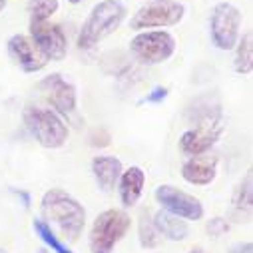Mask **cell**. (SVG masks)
I'll return each instance as SVG.
<instances>
[{
    "mask_svg": "<svg viewBox=\"0 0 253 253\" xmlns=\"http://www.w3.org/2000/svg\"><path fill=\"white\" fill-rule=\"evenodd\" d=\"M223 132V124L219 122H204V124H194V128H189L181 134L179 138V150L185 156H202L208 150L213 148V144L219 140Z\"/></svg>",
    "mask_w": 253,
    "mask_h": 253,
    "instance_id": "cell-10",
    "label": "cell"
},
{
    "mask_svg": "<svg viewBox=\"0 0 253 253\" xmlns=\"http://www.w3.org/2000/svg\"><path fill=\"white\" fill-rule=\"evenodd\" d=\"M132 56L142 64H162L175 52V38L166 30L140 32L130 42Z\"/></svg>",
    "mask_w": 253,
    "mask_h": 253,
    "instance_id": "cell-7",
    "label": "cell"
},
{
    "mask_svg": "<svg viewBox=\"0 0 253 253\" xmlns=\"http://www.w3.org/2000/svg\"><path fill=\"white\" fill-rule=\"evenodd\" d=\"M166 96H168V88H164V86H158V88H154L148 96H146V102H150V104H156V102H162V100H166Z\"/></svg>",
    "mask_w": 253,
    "mask_h": 253,
    "instance_id": "cell-24",
    "label": "cell"
},
{
    "mask_svg": "<svg viewBox=\"0 0 253 253\" xmlns=\"http://www.w3.org/2000/svg\"><path fill=\"white\" fill-rule=\"evenodd\" d=\"M124 18H126V6L120 0H102V2L94 4L78 34L80 50H90L98 42L108 38L114 30L120 28Z\"/></svg>",
    "mask_w": 253,
    "mask_h": 253,
    "instance_id": "cell-2",
    "label": "cell"
},
{
    "mask_svg": "<svg viewBox=\"0 0 253 253\" xmlns=\"http://www.w3.org/2000/svg\"><path fill=\"white\" fill-rule=\"evenodd\" d=\"M40 206L48 221H54L68 239H78L86 225V210L76 198L66 194L64 189L54 187L42 196Z\"/></svg>",
    "mask_w": 253,
    "mask_h": 253,
    "instance_id": "cell-1",
    "label": "cell"
},
{
    "mask_svg": "<svg viewBox=\"0 0 253 253\" xmlns=\"http://www.w3.org/2000/svg\"><path fill=\"white\" fill-rule=\"evenodd\" d=\"M217 158L215 156H192L181 166V177L192 185H210L217 175Z\"/></svg>",
    "mask_w": 253,
    "mask_h": 253,
    "instance_id": "cell-13",
    "label": "cell"
},
{
    "mask_svg": "<svg viewBox=\"0 0 253 253\" xmlns=\"http://www.w3.org/2000/svg\"><path fill=\"white\" fill-rule=\"evenodd\" d=\"M60 8L58 0H30L28 2V14L30 22H48Z\"/></svg>",
    "mask_w": 253,
    "mask_h": 253,
    "instance_id": "cell-20",
    "label": "cell"
},
{
    "mask_svg": "<svg viewBox=\"0 0 253 253\" xmlns=\"http://www.w3.org/2000/svg\"><path fill=\"white\" fill-rule=\"evenodd\" d=\"M241 10L231 2H217L210 12V36L215 48L231 50L239 40Z\"/></svg>",
    "mask_w": 253,
    "mask_h": 253,
    "instance_id": "cell-6",
    "label": "cell"
},
{
    "mask_svg": "<svg viewBox=\"0 0 253 253\" xmlns=\"http://www.w3.org/2000/svg\"><path fill=\"white\" fill-rule=\"evenodd\" d=\"M122 171H124L122 162L116 156H96L92 160V173H94V179H96V183H98V187L102 189V192H110V189H114Z\"/></svg>",
    "mask_w": 253,
    "mask_h": 253,
    "instance_id": "cell-15",
    "label": "cell"
},
{
    "mask_svg": "<svg viewBox=\"0 0 253 253\" xmlns=\"http://www.w3.org/2000/svg\"><path fill=\"white\" fill-rule=\"evenodd\" d=\"M8 54L16 64L26 72V74H34L46 68L48 60L38 52V48L32 44V40L24 34H14L8 38Z\"/></svg>",
    "mask_w": 253,
    "mask_h": 253,
    "instance_id": "cell-12",
    "label": "cell"
},
{
    "mask_svg": "<svg viewBox=\"0 0 253 253\" xmlns=\"http://www.w3.org/2000/svg\"><path fill=\"white\" fill-rule=\"evenodd\" d=\"M42 92L46 94L48 102L54 106L56 114L60 116H72L76 112V88L68 82L62 74H50L40 82Z\"/></svg>",
    "mask_w": 253,
    "mask_h": 253,
    "instance_id": "cell-11",
    "label": "cell"
},
{
    "mask_svg": "<svg viewBox=\"0 0 253 253\" xmlns=\"http://www.w3.org/2000/svg\"><path fill=\"white\" fill-rule=\"evenodd\" d=\"M30 40L46 60L60 62L68 54L66 34L58 24L50 22H30Z\"/></svg>",
    "mask_w": 253,
    "mask_h": 253,
    "instance_id": "cell-9",
    "label": "cell"
},
{
    "mask_svg": "<svg viewBox=\"0 0 253 253\" xmlns=\"http://www.w3.org/2000/svg\"><path fill=\"white\" fill-rule=\"evenodd\" d=\"M154 198L156 202L162 206L164 211L179 217V219H187V221H198L204 217V206L202 202L183 192V189H177L175 185H158L156 192H154Z\"/></svg>",
    "mask_w": 253,
    "mask_h": 253,
    "instance_id": "cell-8",
    "label": "cell"
},
{
    "mask_svg": "<svg viewBox=\"0 0 253 253\" xmlns=\"http://www.w3.org/2000/svg\"><path fill=\"white\" fill-rule=\"evenodd\" d=\"M187 253H204V249L202 247H194V249H189Z\"/></svg>",
    "mask_w": 253,
    "mask_h": 253,
    "instance_id": "cell-26",
    "label": "cell"
},
{
    "mask_svg": "<svg viewBox=\"0 0 253 253\" xmlns=\"http://www.w3.org/2000/svg\"><path fill=\"white\" fill-rule=\"evenodd\" d=\"M132 225L130 215L122 210L102 211L90 229V251L92 253H112L114 247L124 239Z\"/></svg>",
    "mask_w": 253,
    "mask_h": 253,
    "instance_id": "cell-4",
    "label": "cell"
},
{
    "mask_svg": "<svg viewBox=\"0 0 253 253\" xmlns=\"http://www.w3.org/2000/svg\"><path fill=\"white\" fill-rule=\"evenodd\" d=\"M24 122L28 126L30 134L36 138V142L42 148L58 150L68 140V126L54 110L28 106L24 110Z\"/></svg>",
    "mask_w": 253,
    "mask_h": 253,
    "instance_id": "cell-3",
    "label": "cell"
},
{
    "mask_svg": "<svg viewBox=\"0 0 253 253\" xmlns=\"http://www.w3.org/2000/svg\"><path fill=\"white\" fill-rule=\"evenodd\" d=\"M90 142H92V146H96V148H104V146L110 144V134H108L106 130H96V132L92 134Z\"/></svg>",
    "mask_w": 253,
    "mask_h": 253,
    "instance_id": "cell-23",
    "label": "cell"
},
{
    "mask_svg": "<svg viewBox=\"0 0 253 253\" xmlns=\"http://www.w3.org/2000/svg\"><path fill=\"white\" fill-rule=\"evenodd\" d=\"M138 237H140V245L144 249H156L162 243V235L154 225V217H150V213H142L140 223H138Z\"/></svg>",
    "mask_w": 253,
    "mask_h": 253,
    "instance_id": "cell-19",
    "label": "cell"
},
{
    "mask_svg": "<svg viewBox=\"0 0 253 253\" xmlns=\"http://www.w3.org/2000/svg\"><path fill=\"white\" fill-rule=\"evenodd\" d=\"M34 231H36V235L52 249V253H74L68 245H64L58 237H56V233L52 231V227L44 221V219H34Z\"/></svg>",
    "mask_w": 253,
    "mask_h": 253,
    "instance_id": "cell-21",
    "label": "cell"
},
{
    "mask_svg": "<svg viewBox=\"0 0 253 253\" xmlns=\"http://www.w3.org/2000/svg\"><path fill=\"white\" fill-rule=\"evenodd\" d=\"M206 229H208V233H210L211 237H221L223 233L229 231V223H227V219H223V217H213V219L208 221Z\"/></svg>",
    "mask_w": 253,
    "mask_h": 253,
    "instance_id": "cell-22",
    "label": "cell"
},
{
    "mask_svg": "<svg viewBox=\"0 0 253 253\" xmlns=\"http://www.w3.org/2000/svg\"><path fill=\"white\" fill-rule=\"evenodd\" d=\"M237 50H235V60L233 68L237 74L247 76L253 72V32H245L237 40Z\"/></svg>",
    "mask_w": 253,
    "mask_h": 253,
    "instance_id": "cell-18",
    "label": "cell"
},
{
    "mask_svg": "<svg viewBox=\"0 0 253 253\" xmlns=\"http://www.w3.org/2000/svg\"><path fill=\"white\" fill-rule=\"evenodd\" d=\"M231 206L239 217H245V219L251 217V210H253V175H251V169L245 173V177L233 189Z\"/></svg>",
    "mask_w": 253,
    "mask_h": 253,
    "instance_id": "cell-16",
    "label": "cell"
},
{
    "mask_svg": "<svg viewBox=\"0 0 253 253\" xmlns=\"http://www.w3.org/2000/svg\"><path fill=\"white\" fill-rule=\"evenodd\" d=\"M0 253H8V251L6 249H0Z\"/></svg>",
    "mask_w": 253,
    "mask_h": 253,
    "instance_id": "cell-29",
    "label": "cell"
},
{
    "mask_svg": "<svg viewBox=\"0 0 253 253\" xmlns=\"http://www.w3.org/2000/svg\"><path fill=\"white\" fill-rule=\"evenodd\" d=\"M185 6L177 0H148L130 20L132 30H152L175 26L183 20Z\"/></svg>",
    "mask_w": 253,
    "mask_h": 253,
    "instance_id": "cell-5",
    "label": "cell"
},
{
    "mask_svg": "<svg viewBox=\"0 0 253 253\" xmlns=\"http://www.w3.org/2000/svg\"><path fill=\"white\" fill-rule=\"evenodd\" d=\"M120 200L126 208H132L138 204L144 192V183H146V173L138 166H130L128 169H124L120 175Z\"/></svg>",
    "mask_w": 253,
    "mask_h": 253,
    "instance_id": "cell-14",
    "label": "cell"
},
{
    "mask_svg": "<svg viewBox=\"0 0 253 253\" xmlns=\"http://www.w3.org/2000/svg\"><path fill=\"white\" fill-rule=\"evenodd\" d=\"M227 253H253V243L251 241H239L227 249Z\"/></svg>",
    "mask_w": 253,
    "mask_h": 253,
    "instance_id": "cell-25",
    "label": "cell"
},
{
    "mask_svg": "<svg viewBox=\"0 0 253 253\" xmlns=\"http://www.w3.org/2000/svg\"><path fill=\"white\" fill-rule=\"evenodd\" d=\"M154 225L160 231V235L168 237L169 241H183L189 233V227L183 219H179V217H175L164 210L154 215Z\"/></svg>",
    "mask_w": 253,
    "mask_h": 253,
    "instance_id": "cell-17",
    "label": "cell"
},
{
    "mask_svg": "<svg viewBox=\"0 0 253 253\" xmlns=\"http://www.w3.org/2000/svg\"><path fill=\"white\" fill-rule=\"evenodd\" d=\"M4 6H6V0H0V12L4 10Z\"/></svg>",
    "mask_w": 253,
    "mask_h": 253,
    "instance_id": "cell-27",
    "label": "cell"
},
{
    "mask_svg": "<svg viewBox=\"0 0 253 253\" xmlns=\"http://www.w3.org/2000/svg\"><path fill=\"white\" fill-rule=\"evenodd\" d=\"M68 2H70V4H80L82 0H68Z\"/></svg>",
    "mask_w": 253,
    "mask_h": 253,
    "instance_id": "cell-28",
    "label": "cell"
}]
</instances>
